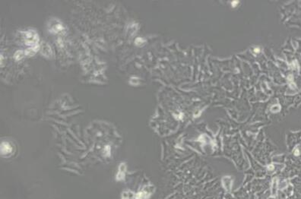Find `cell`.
Here are the masks:
<instances>
[{
  "mask_svg": "<svg viewBox=\"0 0 301 199\" xmlns=\"http://www.w3.org/2000/svg\"><path fill=\"white\" fill-rule=\"evenodd\" d=\"M49 29H50V31L55 33L63 31L64 29V27L59 21L53 19V20H52V23L49 24Z\"/></svg>",
  "mask_w": 301,
  "mask_h": 199,
  "instance_id": "2",
  "label": "cell"
},
{
  "mask_svg": "<svg viewBox=\"0 0 301 199\" xmlns=\"http://www.w3.org/2000/svg\"><path fill=\"white\" fill-rule=\"evenodd\" d=\"M38 50H39V46H33V47H31V48L27 49V50H25V52H24V53H25L26 55H28V56H32V55H33L36 53H37V51Z\"/></svg>",
  "mask_w": 301,
  "mask_h": 199,
  "instance_id": "5",
  "label": "cell"
},
{
  "mask_svg": "<svg viewBox=\"0 0 301 199\" xmlns=\"http://www.w3.org/2000/svg\"><path fill=\"white\" fill-rule=\"evenodd\" d=\"M24 41L25 43L28 46H32V47L37 45V43L39 41V37L37 33L33 31H28L24 33Z\"/></svg>",
  "mask_w": 301,
  "mask_h": 199,
  "instance_id": "1",
  "label": "cell"
},
{
  "mask_svg": "<svg viewBox=\"0 0 301 199\" xmlns=\"http://www.w3.org/2000/svg\"><path fill=\"white\" fill-rule=\"evenodd\" d=\"M42 53L46 56H50V55H52V51H51L50 47L47 44L44 43L42 45Z\"/></svg>",
  "mask_w": 301,
  "mask_h": 199,
  "instance_id": "4",
  "label": "cell"
},
{
  "mask_svg": "<svg viewBox=\"0 0 301 199\" xmlns=\"http://www.w3.org/2000/svg\"><path fill=\"white\" fill-rule=\"evenodd\" d=\"M238 3H239L238 1H237V2H236V1H233V2H232V6H233V7H236V5H237Z\"/></svg>",
  "mask_w": 301,
  "mask_h": 199,
  "instance_id": "8",
  "label": "cell"
},
{
  "mask_svg": "<svg viewBox=\"0 0 301 199\" xmlns=\"http://www.w3.org/2000/svg\"><path fill=\"white\" fill-rule=\"evenodd\" d=\"M24 53L23 51H21V50H18V51L16 52L15 53V55H14V58H15V59H16L17 61H19V60H20V59H21L23 58V56H24Z\"/></svg>",
  "mask_w": 301,
  "mask_h": 199,
  "instance_id": "6",
  "label": "cell"
},
{
  "mask_svg": "<svg viewBox=\"0 0 301 199\" xmlns=\"http://www.w3.org/2000/svg\"><path fill=\"white\" fill-rule=\"evenodd\" d=\"M144 43V40L143 38H141V37H139L135 40V44L138 45V46H141Z\"/></svg>",
  "mask_w": 301,
  "mask_h": 199,
  "instance_id": "7",
  "label": "cell"
},
{
  "mask_svg": "<svg viewBox=\"0 0 301 199\" xmlns=\"http://www.w3.org/2000/svg\"><path fill=\"white\" fill-rule=\"evenodd\" d=\"M1 151H2V154H7L11 153V145H10L9 143H7V142H4V143L2 144V145H1Z\"/></svg>",
  "mask_w": 301,
  "mask_h": 199,
  "instance_id": "3",
  "label": "cell"
}]
</instances>
